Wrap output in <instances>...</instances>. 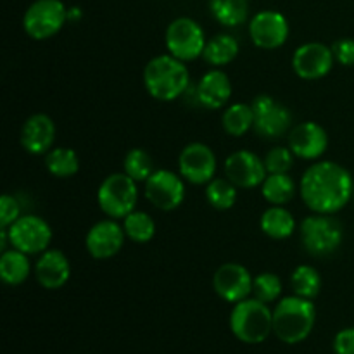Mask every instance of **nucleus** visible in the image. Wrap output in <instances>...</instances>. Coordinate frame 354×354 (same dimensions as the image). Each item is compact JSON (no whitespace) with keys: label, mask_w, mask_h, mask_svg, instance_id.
Here are the masks:
<instances>
[{"label":"nucleus","mask_w":354,"mask_h":354,"mask_svg":"<svg viewBox=\"0 0 354 354\" xmlns=\"http://www.w3.org/2000/svg\"><path fill=\"white\" fill-rule=\"evenodd\" d=\"M335 62L341 66L351 68L354 66V38H339L332 44Z\"/></svg>","instance_id":"36"},{"label":"nucleus","mask_w":354,"mask_h":354,"mask_svg":"<svg viewBox=\"0 0 354 354\" xmlns=\"http://www.w3.org/2000/svg\"><path fill=\"white\" fill-rule=\"evenodd\" d=\"M317 324V306L311 299L292 296L280 297L273 308V334L283 344L306 341Z\"/></svg>","instance_id":"3"},{"label":"nucleus","mask_w":354,"mask_h":354,"mask_svg":"<svg viewBox=\"0 0 354 354\" xmlns=\"http://www.w3.org/2000/svg\"><path fill=\"white\" fill-rule=\"evenodd\" d=\"M290 35L287 17L279 10H259L249 19V38L263 50H275L286 45Z\"/></svg>","instance_id":"13"},{"label":"nucleus","mask_w":354,"mask_h":354,"mask_svg":"<svg viewBox=\"0 0 354 354\" xmlns=\"http://www.w3.org/2000/svg\"><path fill=\"white\" fill-rule=\"evenodd\" d=\"M123 171L137 183H145V180L156 171L154 159L145 149H130L123 159Z\"/></svg>","instance_id":"32"},{"label":"nucleus","mask_w":354,"mask_h":354,"mask_svg":"<svg viewBox=\"0 0 354 354\" xmlns=\"http://www.w3.org/2000/svg\"><path fill=\"white\" fill-rule=\"evenodd\" d=\"M10 248L28 256L41 254L52 242V228L47 221L37 214H21L9 228Z\"/></svg>","instance_id":"9"},{"label":"nucleus","mask_w":354,"mask_h":354,"mask_svg":"<svg viewBox=\"0 0 354 354\" xmlns=\"http://www.w3.org/2000/svg\"><path fill=\"white\" fill-rule=\"evenodd\" d=\"M69 19V10L61 0H35L23 16V30L33 40L55 37Z\"/></svg>","instance_id":"8"},{"label":"nucleus","mask_w":354,"mask_h":354,"mask_svg":"<svg viewBox=\"0 0 354 354\" xmlns=\"http://www.w3.org/2000/svg\"><path fill=\"white\" fill-rule=\"evenodd\" d=\"M55 133L57 128L48 114H31L21 127V147L31 156H45L50 149H54Z\"/></svg>","instance_id":"19"},{"label":"nucleus","mask_w":354,"mask_h":354,"mask_svg":"<svg viewBox=\"0 0 354 354\" xmlns=\"http://www.w3.org/2000/svg\"><path fill=\"white\" fill-rule=\"evenodd\" d=\"M239 50H241V45H239L237 38L228 33H220L207 40L203 59L213 68H221V66L234 62L239 55Z\"/></svg>","instance_id":"25"},{"label":"nucleus","mask_w":354,"mask_h":354,"mask_svg":"<svg viewBox=\"0 0 354 354\" xmlns=\"http://www.w3.org/2000/svg\"><path fill=\"white\" fill-rule=\"evenodd\" d=\"M124 234L123 225L118 223V220L106 218L90 227V230L85 235V248L86 252L93 259H111L123 249Z\"/></svg>","instance_id":"16"},{"label":"nucleus","mask_w":354,"mask_h":354,"mask_svg":"<svg viewBox=\"0 0 354 354\" xmlns=\"http://www.w3.org/2000/svg\"><path fill=\"white\" fill-rule=\"evenodd\" d=\"M332 348L335 354H354V327L339 330L332 342Z\"/></svg>","instance_id":"37"},{"label":"nucleus","mask_w":354,"mask_h":354,"mask_svg":"<svg viewBox=\"0 0 354 354\" xmlns=\"http://www.w3.org/2000/svg\"><path fill=\"white\" fill-rule=\"evenodd\" d=\"M353 201H354V189H353Z\"/></svg>","instance_id":"38"},{"label":"nucleus","mask_w":354,"mask_h":354,"mask_svg":"<svg viewBox=\"0 0 354 354\" xmlns=\"http://www.w3.org/2000/svg\"><path fill=\"white\" fill-rule=\"evenodd\" d=\"M259 189L263 199L272 206H286L299 190L289 173H268Z\"/></svg>","instance_id":"23"},{"label":"nucleus","mask_w":354,"mask_h":354,"mask_svg":"<svg viewBox=\"0 0 354 354\" xmlns=\"http://www.w3.org/2000/svg\"><path fill=\"white\" fill-rule=\"evenodd\" d=\"M31 273L30 256L17 249L10 248L0 256V279L7 286H21L28 280Z\"/></svg>","instance_id":"24"},{"label":"nucleus","mask_w":354,"mask_h":354,"mask_svg":"<svg viewBox=\"0 0 354 354\" xmlns=\"http://www.w3.org/2000/svg\"><path fill=\"white\" fill-rule=\"evenodd\" d=\"M296 218L286 206H270L259 218V228L273 241H286L296 232Z\"/></svg>","instance_id":"22"},{"label":"nucleus","mask_w":354,"mask_h":354,"mask_svg":"<svg viewBox=\"0 0 354 354\" xmlns=\"http://www.w3.org/2000/svg\"><path fill=\"white\" fill-rule=\"evenodd\" d=\"M35 279L44 289H62L71 279V265L68 256L59 249H47L35 263Z\"/></svg>","instance_id":"20"},{"label":"nucleus","mask_w":354,"mask_h":354,"mask_svg":"<svg viewBox=\"0 0 354 354\" xmlns=\"http://www.w3.org/2000/svg\"><path fill=\"white\" fill-rule=\"evenodd\" d=\"M97 204L107 218L123 220L138 204V183L127 173L106 176L97 190Z\"/></svg>","instance_id":"6"},{"label":"nucleus","mask_w":354,"mask_h":354,"mask_svg":"<svg viewBox=\"0 0 354 354\" xmlns=\"http://www.w3.org/2000/svg\"><path fill=\"white\" fill-rule=\"evenodd\" d=\"M225 176L234 183L237 189H258L265 178L268 176L266 171L265 159L259 158L252 151L242 149V151H235L225 159L223 165Z\"/></svg>","instance_id":"14"},{"label":"nucleus","mask_w":354,"mask_h":354,"mask_svg":"<svg viewBox=\"0 0 354 354\" xmlns=\"http://www.w3.org/2000/svg\"><path fill=\"white\" fill-rule=\"evenodd\" d=\"M228 325L244 344H261L273 334V310L256 297H248L234 304Z\"/></svg>","instance_id":"4"},{"label":"nucleus","mask_w":354,"mask_h":354,"mask_svg":"<svg viewBox=\"0 0 354 354\" xmlns=\"http://www.w3.org/2000/svg\"><path fill=\"white\" fill-rule=\"evenodd\" d=\"M252 282H254V277L244 265H239V263H225L213 275L214 292L230 304L251 297Z\"/></svg>","instance_id":"17"},{"label":"nucleus","mask_w":354,"mask_h":354,"mask_svg":"<svg viewBox=\"0 0 354 354\" xmlns=\"http://www.w3.org/2000/svg\"><path fill=\"white\" fill-rule=\"evenodd\" d=\"M123 228L127 239L135 244H147L156 235V221L145 211L135 209L123 218Z\"/></svg>","instance_id":"30"},{"label":"nucleus","mask_w":354,"mask_h":354,"mask_svg":"<svg viewBox=\"0 0 354 354\" xmlns=\"http://www.w3.org/2000/svg\"><path fill=\"white\" fill-rule=\"evenodd\" d=\"M299 239L308 254L315 258H325L334 254L341 248L344 241V230L334 214L313 213L301 221Z\"/></svg>","instance_id":"5"},{"label":"nucleus","mask_w":354,"mask_h":354,"mask_svg":"<svg viewBox=\"0 0 354 354\" xmlns=\"http://www.w3.org/2000/svg\"><path fill=\"white\" fill-rule=\"evenodd\" d=\"M144 86L152 99L173 102L189 90L190 71L175 55H156L144 68Z\"/></svg>","instance_id":"2"},{"label":"nucleus","mask_w":354,"mask_h":354,"mask_svg":"<svg viewBox=\"0 0 354 354\" xmlns=\"http://www.w3.org/2000/svg\"><path fill=\"white\" fill-rule=\"evenodd\" d=\"M221 127L230 137H244L249 130L254 128V113L251 104L234 102L225 107L221 114Z\"/></svg>","instance_id":"26"},{"label":"nucleus","mask_w":354,"mask_h":354,"mask_svg":"<svg viewBox=\"0 0 354 354\" xmlns=\"http://www.w3.org/2000/svg\"><path fill=\"white\" fill-rule=\"evenodd\" d=\"M290 287L296 296L315 301L322 290V275L311 265H299L290 273Z\"/></svg>","instance_id":"29"},{"label":"nucleus","mask_w":354,"mask_h":354,"mask_svg":"<svg viewBox=\"0 0 354 354\" xmlns=\"http://www.w3.org/2000/svg\"><path fill=\"white\" fill-rule=\"evenodd\" d=\"M218 161L213 149L203 142H190L178 156V173L192 185H207L216 178Z\"/></svg>","instance_id":"12"},{"label":"nucleus","mask_w":354,"mask_h":354,"mask_svg":"<svg viewBox=\"0 0 354 354\" xmlns=\"http://www.w3.org/2000/svg\"><path fill=\"white\" fill-rule=\"evenodd\" d=\"M294 152L290 147H273L266 152L265 166L268 173H289L294 166Z\"/></svg>","instance_id":"34"},{"label":"nucleus","mask_w":354,"mask_h":354,"mask_svg":"<svg viewBox=\"0 0 354 354\" xmlns=\"http://www.w3.org/2000/svg\"><path fill=\"white\" fill-rule=\"evenodd\" d=\"M149 203L161 211H175L185 201V180L171 169H156L144 183Z\"/></svg>","instance_id":"11"},{"label":"nucleus","mask_w":354,"mask_h":354,"mask_svg":"<svg viewBox=\"0 0 354 354\" xmlns=\"http://www.w3.org/2000/svg\"><path fill=\"white\" fill-rule=\"evenodd\" d=\"M335 64L334 52L328 45L320 41H308L299 45L292 54V69L301 80L315 82L332 71Z\"/></svg>","instance_id":"15"},{"label":"nucleus","mask_w":354,"mask_h":354,"mask_svg":"<svg viewBox=\"0 0 354 354\" xmlns=\"http://www.w3.org/2000/svg\"><path fill=\"white\" fill-rule=\"evenodd\" d=\"M45 168L55 178H71L80 171V158L73 149L54 147L45 154Z\"/></svg>","instance_id":"28"},{"label":"nucleus","mask_w":354,"mask_h":354,"mask_svg":"<svg viewBox=\"0 0 354 354\" xmlns=\"http://www.w3.org/2000/svg\"><path fill=\"white\" fill-rule=\"evenodd\" d=\"M287 140H289V147L294 156L297 159H304V161H318L328 147L327 131L315 121L294 124L287 135Z\"/></svg>","instance_id":"18"},{"label":"nucleus","mask_w":354,"mask_h":354,"mask_svg":"<svg viewBox=\"0 0 354 354\" xmlns=\"http://www.w3.org/2000/svg\"><path fill=\"white\" fill-rule=\"evenodd\" d=\"M165 44L168 54L175 55L183 62L203 57L207 38L203 26L192 17H176L168 24L165 33Z\"/></svg>","instance_id":"7"},{"label":"nucleus","mask_w":354,"mask_h":354,"mask_svg":"<svg viewBox=\"0 0 354 354\" xmlns=\"http://www.w3.org/2000/svg\"><path fill=\"white\" fill-rule=\"evenodd\" d=\"M206 201L211 207L218 211H228L237 203V187L225 176V178H213L206 185Z\"/></svg>","instance_id":"31"},{"label":"nucleus","mask_w":354,"mask_h":354,"mask_svg":"<svg viewBox=\"0 0 354 354\" xmlns=\"http://www.w3.org/2000/svg\"><path fill=\"white\" fill-rule=\"evenodd\" d=\"M232 97V82L221 68H213L204 73L196 86V99L203 107L209 111H218L227 107Z\"/></svg>","instance_id":"21"},{"label":"nucleus","mask_w":354,"mask_h":354,"mask_svg":"<svg viewBox=\"0 0 354 354\" xmlns=\"http://www.w3.org/2000/svg\"><path fill=\"white\" fill-rule=\"evenodd\" d=\"M252 297L266 304L277 303L282 297V280L272 272L259 273L252 282Z\"/></svg>","instance_id":"33"},{"label":"nucleus","mask_w":354,"mask_h":354,"mask_svg":"<svg viewBox=\"0 0 354 354\" xmlns=\"http://www.w3.org/2000/svg\"><path fill=\"white\" fill-rule=\"evenodd\" d=\"M252 113H254V128L252 130L263 138H280L289 135L292 128V113L273 99L268 93H259L252 100Z\"/></svg>","instance_id":"10"},{"label":"nucleus","mask_w":354,"mask_h":354,"mask_svg":"<svg viewBox=\"0 0 354 354\" xmlns=\"http://www.w3.org/2000/svg\"><path fill=\"white\" fill-rule=\"evenodd\" d=\"M351 173L334 161H317L306 168L299 182V196L318 214H335L353 201Z\"/></svg>","instance_id":"1"},{"label":"nucleus","mask_w":354,"mask_h":354,"mask_svg":"<svg viewBox=\"0 0 354 354\" xmlns=\"http://www.w3.org/2000/svg\"><path fill=\"white\" fill-rule=\"evenodd\" d=\"M21 216V204L10 194L0 197V228H9Z\"/></svg>","instance_id":"35"},{"label":"nucleus","mask_w":354,"mask_h":354,"mask_svg":"<svg viewBox=\"0 0 354 354\" xmlns=\"http://www.w3.org/2000/svg\"><path fill=\"white\" fill-rule=\"evenodd\" d=\"M211 16L225 28H237L249 17V0H209Z\"/></svg>","instance_id":"27"}]
</instances>
